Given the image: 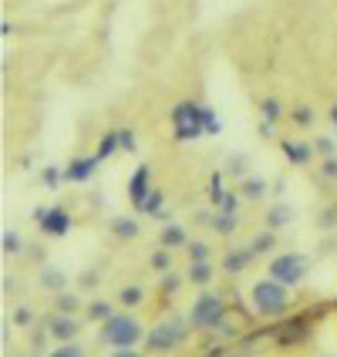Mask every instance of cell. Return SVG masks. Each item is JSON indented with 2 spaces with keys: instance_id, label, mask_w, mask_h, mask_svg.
Listing matches in <instances>:
<instances>
[{
  "instance_id": "39",
  "label": "cell",
  "mask_w": 337,
  "mask_h": 357,
  "mask_svg": "<svg viewBox=\"0 0 337 357\" xmlns=\"http://www.w3.org/2000/svg\"><path fill=\"white\" fill-rule=\"evenodd\" d=\"M31 351L38 354V351H47V334L40 331V334H34V340H31Z\"/></svg>"
},
{
  "instance_id": "6",
  "label": "cell",
  "mask_w": 337,
  "mask_h": 357,
  "mask_svg": "<svg viewBox=\"0 0 337 357\" xmlns=\"http://www.w3.org/2000/svg\"><path fill=\"white\" fill-rule=\"evenodd\" d=\"M270 277L287 283V287H297L307 277V257L304 253H280L277 259H270Z\"/></svg>"
},
{
  "instance_id": "20",
  "label": "cell",
  "mask_w": 337,
  "mask_h": 357,
  "mask_svg": "<svg viewBox=\"0 0 337 357\" xmlns=\"http://www.w3.org/2000/svg\"><path fill=\"white\" fill-rule=\"evenodd\" d=\"M20 250H24V239H20L17 229H3V253L7 257H17Z\"/></svg>"
},
{
  "instance_id": "11",
  "label": "cell",
  "mask_w": 337,
  "mask_h": 357,
  "mask_svg": "<svg viewBox=\"0 0 337 357\" xmlns=\"http://www.w3.org/2000/svg\"><path fill=\"white\" fill-rule=\"evenodd\" d=\"M47 331H51V337L54 340H71L78 334V324L68 317V314H54V317L47 320Z\"/></svg>"
},
{
  "instance_id": "14",
  "label": "cell",
  "mask_w": 337,
  "mask_h": 357,
  "mask_svg": "<svg viewBox=\"0 0 337 357\" xmlns=\"http://www.w3.org/2000/svg\"><path fill=\"white\" fill-rule=\"evenodd\" d=\"M38 280H40V287H44V290H51V294H61V290L68 287V277L61 273L58 266H40Z\"/></svg>"
},
{
  "instance_id": "21",
  "label": "cell",
  "mask_w": 337,
  "mask_h": 357,
  "mask_svg": "<svg viewBox=\"0 0 337 357\" xmlns=\"http://www.w3.org/2000/svg\"><path fill=\"white\" fill-rule=\"evenodd\" d=\"M115 149H121V145H119V132H108V135L101 139V145H98V152H95V155L105 162V159H112V155H115Z\"/></svg>"
},
{
  "instance_id": "18",
  "label": "cell",
  "mask_w": 337,
  "mask_h": 357,
  "mask_svg": "<svg viewBox=\"0 0 337 357\" xmlns=\"http://www.w3.org/2000/svg\"><path fill=\"white\" fill-rule=\"evenodd\" d=\"M239 192H243V196H250V199H260L263 192H267V178L246 176L243 178V185H239Z\"/></svg>"
},
{
  "instance_id": "5",
  "label": "cell",
  "mask_w": 337,
  "mask_h": 357,
  "mask_svg": "<svg viewBox=\"0 0 337 357\" xmlns=\"http://www.w3.org/2000/svg\"><path fill=\"white\" fill-rule=\"evenodd\" d=\"M206 128H202V105L196 101H179L172 108V135L176 142H193L199 139Z\"/></svg>"
},
{
  "instance_id": "13",
  "label": "cell",
  "mask_w": 337,
  "mask_h": 357,
  "mask_svg": "<svg viewBox=\"0 0 337 357\" xmlns=\"http://www.w3.org/2000/svg\"><path fill=\"white\" fill-rule=\"evenodd\" d=\"M159 243L162 246H169V250H179V246H189V233H186V226L169 222V226L159 233Z\"/></svg>"
},
{
  "instance_id": "29",
  "label": "cell",
  "mask_w": 337,
  "mask_h": 357,
  "mask_svg": "<svg viewBox=\"0 0 337 357\" xmlns=\"http://www.w3.org/2000/svg\"><path fill=\"white\" fill-rule=\"evenodd\" d=\"M290 216H294V213H290L287 206H274V209H270V229H277L280 222H290Z\"/></svg>"
},
{
  "instance_id": "25",
  "label": "cell",
  "mask_w": 337,
  "mask_h": 357,
  "mask_svg": "<svg viewBox=\"0 0 337 357\" xmlns=\"http://www.w3.org/2000/svg\"><path fill=\"white\" fill-rule=\"evenodd\" d=\"M290 119H294V125H297V128H310V121H314V112H310L307 105H297V108L290 112Z\"/></svg>"
},
{
  "instance_id": "37",
  "label": "cell",
  "mask_w": 337,
  "mask_h": 357,
  "mask_svg": "<svg viewBox=\"0 0 337 357\" xmlns=\"http://www.w3.org/2000/svg\"><path fill=\"white\" fill-rule=\"evenodd\" d=\"M320 176L327 178V182H331V178H337V159H334V155H331V159H324V169H320Z\"/></svg>"
},
{
  "instance_id": "15",
  "label": "cell",
  "mask_w": 337,
  "mask_h": 357,
  "mask_svg": "<svg viewBox=\"0 0 337 357\" xmlns=\"http://www.w3.org/2000/svg\"><path fill=\"white\" fill-rule=\"evenodd\" d=\"M162 202H165V199H162V192H156V189H152V192H149V196L142 199V202L135 206V209H139V213H149V216L169 219V209H162Z\"/></svg>"
},
{
  "instance_id": "32",
  "label": "cell",
  "mask_w": 337,
  "mask_h": 357,
  "mask_svg": "<svg viewBox=\"0 0 337 357\" xmlns=\"http://www.w3.org/2000/svg\"><path fill=\"white\" fill-rule=\"evenodd\" d=\"M40 178H44V185H47V189H54V185L61 182V169H54V165H47V169L40 172Z\"/></svg>"
},
{
  "instance_id": "27",
  "label": "cell",
  "mask_w": 337,
  "mask_h": 357,
  "mask_svg": "<svg viewBox=\"0 0 337 357\" xmlns=\"http://www.w3.org/2000/svg\"><path fill=\"white\" fill-rule=\"evenodd\" d=\"M260 112H263V119H274V121L283 115V108H280L277 98H260Z\"/></svg>"
},
{
  "instance_id": "22",
  "label": "cell",
  "mask_w": 337,
  "mask_h": 357,
  "mask_svg": "<svg viewBox=\"0 0 337 357\" xmlns=\"http://www.w3.org/2000/svg\"><path fill=\"white\" fill-rule=\"evenodd\" d=\"M169 266H172V250L169 246H162L152 253V270H159V273H169Z\"/></svg>"
},
{
  "instance_id": "2",
  "label": "cell",
  "mask_w": 337,
  "mask_h": 357,
  "mask_svg": "<svg viewBox=\"0 0 337 357\" xmlns=\"http://www.w3.org/2000/svg\"><path fill=\"white\" fill-rule=\"evenodd\" d=\"M250 300H253V310L260 317H280L287 310V303H290V290H287V283L267 277L250 287Z\"/></svg>"
},
{
  "instance_id": "42",
  "label": "cell",
  "mask_w": 337,
  "mask_h": 357,
  "mask_svg": "<svg viewBox=\"0 0 337 357\" xmlns=\"http://www.w3.org/2000/svg\"><path fill=\"white\" fill-rule=\"evenodd\" d=\"M331 121H334V128H337V105L331 108Z\"/></svg>"
},
{
  "instance_id": "26",
  "label": "cell",
  "mask_w": 337,
  "mask_h": 357,
  "mask_svg": "<svg viewBox=\"0 0 337 357\" xmlns=\"http://www.w3.org/2000/svg\"><path fill=\"white\" fill-rule=\"evenodd\" d=\"M213 226H216V233H223V236H230V233L237 229V219H233V213H219V216L213 219Z\"/></svg>"
},
{
  "instance_id": "23",
  "label": "cell",
  "mask_w": 337,
  "mask_h": 357,
  "mask_svg": "<svg viewBox=\"0 0 337 357\" xmlns=\"http://www.w3.org/2000/svg\"><path fill=\"white\" fill-rule=\"evenodd\" d=\"M112 314H115V310H112V303H105V300H91V303H88V317L91 320H108Z\"/></svg>"
},
{
  "instance_id": "41",
  "label": "cell",
  "mask_w": 337,
  "mask_h": 357,
  "mask_svg": "<svg viewBox=\"0 0 337 357\" xmlns=\"http://www.w3.org/2000/svg\"><path fill=\"white\" fill-rule=\"evenodd\" d=\"M209 192H213V199L219 202V196H223V176H213V182H209Z\"/></svg>"
},
{
  "instance_id": "16",
  "label": "cell",
  "mask_w": 337,
  "mask_h": 357,
  "mask_svg": "<svg viewBox=\"0 0 337 357\" xmlns=\"http://www.w3.org/2000/svg\"><path fill=\"white\" fill-rule=\"evenodd\" d=\"M112 233H115L119 239H135L139 236V222H135L132 216H115L112 219Z\"/></svg>"
},
{
  "instance_id": "7",
  "label": "cell",
  "mask_w": 337,
  "mask_h": 357,
  "mask_svg": "<svg viewBox=\"0 0 337 357\" xmlns=\"http://www.w3.org/2000/svg\"><path fill=\"white\" fill-rule=\"evenodd\" d=\"M34 219H38L40 233L44 236H64L71 229V216L64 206H44V209H34Z\"/></svg>"
},
{
  "instance_id": "31",
  "label": "cell",
  "mask_w": 337,
  "mask_h": 357,
  "mask_svg": "<svg viewBox=\"0 0 337 357\" xmlns=\"http://www.w3.org/2000/svg\"><path fill=\"white\" fill-rule=\"evenodd\" d=\"M189 257L193 259H209V246H206V243H193V239H189ZM193 259H189V263H193Z\"/></svg>"
},
{
  "instance_id": "4",
  "label": "cell",
  "mask_w": 337,
  "mask_h": 357,
  "mask_svg": "<svg viewBox=\"0 0 337 357\" xmlns=\"http://www.w3.org/2000/svg\"><path fill=\"white\" fill-rule=\"evenodd\" d=\"M223 320H226V303L219 294L213 290H202L193 303V310H189V324L196 327V331H219L223 327Z\"/></svg>"
},
{
  "instance_id": "38",
  "label": "cell",
  "mask_w": 337,
  "mask_h": 357,
  "mask_svg": "<svg viewBox=\"0 0 337 357\" xmlns=\"http://www.w3.org/2000/svg\"><path fill=\"white\" fill-rule=\"evenodd\" d=\"M31 320H34V314H31L27 307H20V310H14V324H20V327H27Z\"/></svg>"
},
{
  "instance_id": "34",
  "label": "cell",
  "mask_w": 337,
  "mask_h": 357,
  "mask_svg": "<svg viewBox=\"0 0 337 357\" xmlns=\"http://www.w3.org/2000/svg\"><path fill=\"white\" fill-rule=\"evenodd\" d=\"M219 213H237V196H233V192L219 196Z\"/></svg>"
},
{
  "instance_id": "30",
  "label": "cell",
  "mask_w": 337,
  "mask_h": 357,
  "mask_svg": "<svg viewBox=\"0 0 337 357\" xmlns=\"http://www.w3.org/2000/svg\"><path fill=\"white\" fill-rule=\"evenodd\" d=\"M179 287H182V277H179V273H165V277H162V294H165V297L179 294Z\"/></svg>"
},
{
  "instance_id": "10",
  "label": "cell",
  "mask_w": 337,
  "mask_h": 357,
  "mask_svg": "<svg viewBox=\"0 0 337 357\" xmlns=\"http://www.w3.org/2000/svg\"><path fill=\"white\" fill-rule=\"evenodd\" d=\"M253 257H257L253 250H230V253L223 257V270H226L230 277H237V273H243V270L253 263Z\"/></svg>"
},
{
  "instance_id": "17",
  "label": "cell",
  "mask_w": 337,
  "mask_h": 357,
  "mask_svg": "<svg viewBox=\"0 0 337 357\" xmlns=\"http://www.w3.org/2000/svg\"><path fill=\"white\" fill-rule=\"evenodd\" d=\"M189 280H193L196 287H206V283L213 280V266H209V259H193V266H189Z\"/></svg>"
},
{
  "instance_id": "40",
  "label": "cell",
  "mask_w": 337,
  "mask_h": 357,
  "mask_svg": "<svg viewBox=\"0 0 337 357\" xmlns=\"http://www.w3.org/2000/svg\"><path fill=\"white\" fill-rule=\"evenodd\" d=\"M58 307H61V310H75V307H78V297H68V294H61V297H58Z\"/></svg>"
},
{
  "instance_id": "24",
  "label": "cell",
  "mask_w": 337,
  "mask_h": 357,
  "mask_svg": "<svg viewBox=\"0 0 337 357\" xmlns=\"http://www.w3.org/2000/svg\"><path fill=\"white\" fill-rule=\"evenodd\" d=\"M202 128H206V135H219V119H216V112L209 108V105H202Z\"/></svg>"
},
{
  "instance_id": "9",
  "label": "cell",
  "mask_w": 337,
  "mask_h": 357,
  "mask_svg": "<svg viewBox=\"0 0 337 357\" xmlns=\"http://www.w3.org/2000/svg\"><path fill=\"white\" fill-rule=\"evenodd\" d=\"M149 178H152V172H149V165H139V169L132 172V182H128V199H132V206H139L142 199H145L149 192H152Z\"/></svg>"
},
{
  "instance_id": "33",
  "label": "cell",
  "mask_w": 337,
  "mask_h": 357,
  "mask_svg": "<svg viewBox=\"0 0 337 357\" xmlns=\"http://www.w3.org/2000/svg\"><path fill=\"white\" fill-rule=\"evenodd\" d=\"M119 145H121V152H135V135H132L128 128H121V132H119Z\"/></svg>"
},
{
  "instance_id": "36",
  "label": "cell",
  "mask_w": 337,
  "mask_h": 357,
  "mask_svg": "<svg viewBox=\"0 0 337 357\" xmlns=\"http://www.w3.org/2000/svg\"><path fill=\"white\" fill-rule=\"evenodd\" d=\"M314 149H317L324 159H331V155H334V142H331V139H317V142H314Z\"/></svg>"
},
{
  "instance_id": "8",
  "label": "cell",
  "mask_w": 337,
  "mask_h": 357,
  "mask_svg": "<svg viewBox=\"0 0 337 357\" xmlns=\"http://www.w3.org/2000/svg\"><path fill=\"white\" fill-rule=\"evenodd\" d=\"M101 159L98 155H81V159H71L68 162V169H64V178L68 182H88V178L98 172Z\"/></svg>"
},
{
  "instance_id": "3",
  "label": "cell",
  "mask_w": 337,
  "mask_h": 357,
  "mask_svg": "<svg viewBox=\"0 0 337 357\" xmlns=\"http://www.w3.org/2000/svg\"><path fill=\"white\" fill-rule=\"evenodd\" d=\"M189 327H193L189 320L169 317V320H162L159 327H152V331H149V337L142 340V344H145V351H152V354H165V351H176L179 344L186 340Z\"/></svg>"
},
{
  "instance_id": "12",
  "label": "cell",
  "mask_w": 337,
  "mask_h": 357,
  "mask_svg": "<svg viewBox=\"0 0 337 357\" xmlns=\"http://www.w3.org/2000/svg\"><path fill=\"white\" fill-rule=\"evenodd\" d=\"M314 145H304V142H290V139H283V155L290 159V165H307V162L314 159Z\"/></svg>"
},
{
  "instance_id": "35",
  "label": "cell",
  "mask_w": 337,
  "mask_h": 357,
  "mask_svg": "<svg viewBox=\"0 0 337 357\" xmlns=\"http://www.w3.org/2000/svg\"><path fill=\"white\" fill-rule=\"evenodd\" d=\"M54 354H58V357H81L84 351H81L78 344H61V347L54 351Z\"/></svg>"
},
{
  "instance_id": "19",
  "label": "cell",
  "mask_w": 337,
  "mask_h": 357,
  "mask_svg": "<svg viewBox=\"0 0 337 357\" xmlns=\"http://www.w3.org/2000/svg\"><path fill=\"white\" fill-rule=\"evenodd\" d=\"M142 297H145V290H142L139 283H128V287H121V290H119V300L125 303V307H135V303H142Z\"/></svg>"
},
{
  "instance_id": "28",
  "label": "cell",
  "mask_w": 337,
  "mask_h": 357,
  "mask_svg": "<svg viewBox=\"0 0 337 357\" xmlns=\"http://www.w3.org/2000/svg\"><path fill=\"white\" fill-rule=\"evenodd\" d=\"M274 243H277V236H274V229H267L263 236L253 239V246H250V250H253V253H267V250H274Z\"/></svg>"
},
{
  "instance_id": "1",
  "label": "cell",
  "mask_w": 337,
  "mask_h": 357,
  "mask_svg": "<svg viewBox=\"0 0 337 357\" xmlns=\"http://www.w3.org/2000/svg\"><path fill=\"white\" fill-rule=\"evenodd\" d=\"M98 340L105 347H112L115 354L128 357L135 351V344L142 340V324L132 314H112L108 320H101Z\"/></svg>"
}]
</instances>
